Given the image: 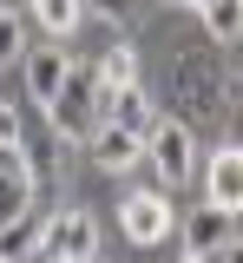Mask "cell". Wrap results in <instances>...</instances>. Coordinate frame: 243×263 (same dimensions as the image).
Listing matches in <instances>:
<instances>
[{"label":"cell","instance_id":"obj_1","mask_svg":"<svg viewBox=\"0 0 243 263\" xmlns=\"http://www.w3.org/2000/svg\"><path fill=\"white\" fill-rule=\"evenodd\" d=\"M224 112H230V72H224V60L210 46L177 53L171 60V119L184 132H197V125H217Z\"/></svg>","mask_w":243,"mask_h":263},{"label":"cell","instance_id":"obj_2","mask_svg":"<svg viewBox=\"0 0 243 263\" xmlns=\"http://www.w3.org/2000/svg\"><path fill=\"white\" fill-rule=\"evenodd\" d=\"M105 105H112V86L99 79V66L72 60V72H66V86H59V99L46 105V132H53L59 145H86V138L105 125Z\"/></svg>","mask_w":243,"mask_h":263},{"label":"cell","instance_id":"obj_3","mask_svg":"<svg viewBox=\"0 0 243 263\" xmlns=\"http://www.w3.org/2000/svg\"><path fill=\"white\" fill-rule=\"evenodd\" d=\"M145 164L158 171V191H165V184H197V132H184L171 112H165L158 125L145 132Z\"/></svg>","mask_w":243,"mask_h":263},{"label":"cell","instance_id":"obj_4","mask_svg":"<svg viewBox=\"0 0 243 263\" xmlns=\"http://www.w3.org/2000/svg\"><path fill=\"white\" fill-rule=\"evenodd\" d=\"M118 230H125V243H138V250H151V243H165L177 230V211L165 191H125L118 197Z\"/></svg>","mask_w":243,"mask_h":263},{"label":"cell","instance_id":"obj_5","mask_svg":"<svg viewBox=\"0 0 243 263\" xmlns=\"http://www.w3.org/2000/svg\"><path fill=\"white\" fill-rule=\"evenodd\" d=\"M99 217L92 211H53V224H46V263H99Z\"/></svg>","mask_w":243,"mask_h":263},{"label":"cell","instance_id":"obj_6","mask_svg":"<svg viewBox=\"0 0 243 263\" xmlns=\"http://www.w3.org/2000/svg\"><path fill=\"white\" fill-rule=\"evenodd\" d=\"M197 178H204V204L237 217L243 211V145H217V152H197Z\"/></svg>","mask_w":243,"mask_h":263},{"label":"cell","instance_id":"obj_7","mask_svg":"<svg viewBox=\"0 0 243 263\" xmlns=\"http://www.w3.org/2000/svg\"><path fill=\"white\" fill-rule=\"evenodd\" d=\"M72 72V53L59 46V40H46V46H27V60H20V79H27V99H33L39 112L59 99V86H66Z\"/></svg>","mask_w":243,"mask_h":263},{"label":"cell","instance_id":"obj_8","mask_svg":"<svg viewBox=\"0 0 243 263\" xmlns=\"http://www.w3.org/2000/svg\"><path fill=\"white\" fill-rule=\"evenodd\" d=\"M86 152H92V164H99V171L125 178L132 164H145V138H132V132H118V125H99L92 138H86Z\"/></svg>","mask_w":243,"mask_h":263},{"label":"cell","instance_id":"obj_9","mask_svg":"<svg viewBox=\"0 0 243 263\" xmlns=\"http://www.w3.org/2000/svg\"><path fill=\"white\" fill-rule=\"evenodd\" d=\"M59 158H66V145H59L53 132H46V138H39V132H27V138H20V152H13V171H20V178L39 191V184L59 171Z\"/></svg>","mask_w":243,"mask_h":263},{"label":"cell","instance_id":"obj_10","mask_svg":"<svg viewBox=\"0 0 243 263\" xmlns=\"http://www.w3.org/2000/svg\"><path fill=\"white\" fill-rule=\"evenodd\" d=\"M46 224H53V211L46 217H20L13 230H0V263H46Z\"/></svg>","mask_w":243,"mask_h":263},{"label":"cell","instance_id":"obj_11","mask_svg":"<svg viewBox=\"0 0 243 263\" xmlns=\"http://www.w3.org/2000/svg\"><path fill=\"white\" fill-rule=\"evenodd\" d=\"M177 230H184L191 257H210V250H224V243L237 237V230H230V217H224V211H210V204H197V211H191V217H184Z\"/></svg>","mask_w":243,"mask_h":263},{"label":"cell","instance_id":"obj_12","mask_svg":"<svg viewBox=\"0 0 243 263\" xmlns=\"http://www.w3.org/2000/svg\"><path fill=\"white\" fill-rule=\"evenodd\" d=\"M105 125L132 132V138H145V132L158 125V105L145 99V86H125V92H112V105H105Z\"/></svg>","mask_w":243,"mask_h":263},{"label":"cell","instance_id":"obj_13","mask_svg":"<svg viewBox=\"0 0 243 263\" xmlns=\"http://www.w3.org/2000/svg\"><path fill=\"white\" fill-rule=\"evenodd\" d=\"M33 197H39V191L7 164V171H0V230H13L20 217H33Z\"/></svg>","mask_w":243,"mask_h":263},{"label":"cell","instance_id":"obj_14","mask_svg":"<svg viewBox=\"0 0 243 263\" xmlns=\"http://www.w3.org/2000/svg\"><path fill=\"white\" fill-rule=\"evenodd\" d=\"M99 79L105 86H112V92H125V86H138V46H132V40H118V46H105L99 60Z\"/></svg>","mask_w":243,"mask_h":263},{"label":"cell","instance_id":"obj_15","mask_svg":"<svg viewBox=\"0 0 243 263\" xmlns=\"http://www.w3.org/2000/svg\"><path fill=\"white\" fill-rule=\"evenodd\" d=\"M27 13H33L53 40H66V33L79 27V13H86V7H79V0H27Z\"/></svg>","mask_w":243,"mask_h":263},{"label":"cell","instance_id":"obj_16","mask_svg":"<svg viewBox=\"0 0 243 263\" xmlns=\"http://www.w3.org/2000/svg\"><path fill=\"white\" fill-rule=\"evenodd\" d=\"M204 27H210L217 46H237V40H243V0H210V7H204Z\"/></svg>","mask_w":243,"mask_h":263},{"label":"cell","instance_id":"obj_17","mask_svg":"<svg viewBox=\"0 0 243 263\" xmlns=\"http://www.w3.org/2000/svg\"><path fill=\"white\" fill-rule=\"evenodd\" d=\"M20 60H27V20L0 13V66H20Z\"/></svg>","mask_w":243,"mask_h":263},{"label":"cell","instance_id":"obj_18","mask_svg":"<svg viewBox=\"0 0 243 263\" xmlns=\"http://www.w3.org/2000/svg\"><path fill=\"white\" fill-rule=\"evenodd\" d=\"M20 138H27L20 105H13V99H0V158H7V164H13V152H20Z\"/></svg>","mask_w":243,"mask_h":263},{"label":"cell","instance_id":"obj_19","mask_svg":"<svg viewBox=\"0 0 243 263\" xmlns=\"http://www.w3.org/2000/svg\"><path fill=\"white\" fill-rule=\"evenodd\" d=\"M86 13H99V20H112V27H132L138 20V0H79Z\"/></svg>","mask_w":243,"mask_h":263},{"label":"cell","instance_id":"obj_20","mask_svg":"<svg viewBox=\"0 0 243 263\" xmlns=\"http://www.w3.org/2000/svg\"><path fill=\"white\" fill-rule=\"evenodd\" d=\"M217 263H243V237H230V243L217 250Z\"/></svg>","mask_w":243,"mask_h":263},{"label":"cell","instance_id":"obj_21","mask_svg":"<svg viewBox=\"0 0 243 263\" xmlns=\"http://www.w3.org/2000/svg\"><path fill=\"white\" fill-rule=\"evenodd\" d=\"M20 7H27V0H0V13H20Z\"/></svg>","mask_w":243,"mask_h":263},{"label":"cell","instance_id":"obj_22","mask_svg":"<svg viewBox=\"0 0 243 263\" xmlns=\"http://www.w3.org/2000/svg\"><path fill=\"white\" fill-rule=\"evenodd\" d=\"M177 7H191V13H204V7H210V0H177Z\"/></svg>","mask_w":243,"mask_h":263},{"label":"cell","instance_id":"obj_23","mask_svg":"<svg viewBox=\"0 0 243 263\" xmlns=\"http://www.w3.org/2000/svg\"><path fill=\"white\" fill-rule=\"evenodd\" d=\"M184 263H210V257H191V250H184Z\"/></svg>","mask_w":243,"mask_h":263},{"label":"cell","instance_id":"obj_24","mask_svg":"<svg viewBox=\"0 0 243 263\" xmlns=\"http://www.w3.org/2000/svg\"><path fill=\"white\" fill-rule=\"evenodd\" d=\"M99 263H105V257H99Z\"/></svg>","mask_w":243,"mask_h":263}]
</instances>
